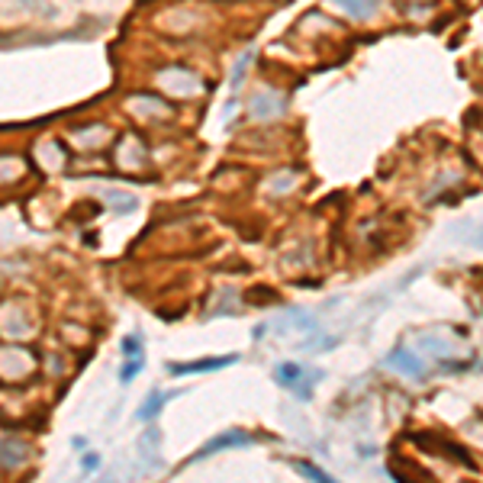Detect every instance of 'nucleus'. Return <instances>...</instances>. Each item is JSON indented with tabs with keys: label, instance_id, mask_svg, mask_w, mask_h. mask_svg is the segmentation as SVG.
Wrapping results in <instances>:
<instances>
[{
	"label": "nucleus",
	"instance_id": "nucleus-12",
	"mask_svg": "<svg viewBox=\"0 0 483 483\" xmlns=\"http://www.w3.org/2000/svg\"><path fill=\"white\" fill-rule=\"evenodd\" d=\"M470 242H474V245H480V249H483V219H480V223H474V233H470Z\"/></svg>",
	"mask_w": 483,
	"mask_h": 483
},
{
	"label": "nucleus",
	"instance_id": "nucleus-3",
	"mask_svg": "<svg viewBox=\"0 0 483 483\" xmlns=\"http://www.w3.org/2000/svg\"><path fill=\"white\" fill-rule=\"evenodd\" d=\"M274 380L281 386H290L300 400H309V386L303 384V368L300 364H281V368L274 370Z\"/></svg>",
	"mask_w": 483,
	"mask_h": 483
},
{
	"label": "nucleus",
	"instance_id": "nucleus-10",
	"mask_svg": "<svg viewBox=\"0 0 483 483\" xmlns=\"http://www.w3.org/2000/svg\"><path fill=\"white\" fill-rule=\"evenodd\" d=\"M139 352H142V335L123 338V354H126V358H139Z\"/></svg>",
	"mask_w": 483,
	"mask_h": 483
},
{
	"label": "nucleus",
	"instance_id": "nucleus-11",
	"mask_svg": "<svg viewBox=\"0 0 483 483\" xmlns=\"http://www.w3.org/2000/svg\"><path fill=\"white\" fill-rule=\"evenodd\" d=\"M80 467H84V470H97V467H100V458H97L94 451H90V454H84V461H80Z\"/></svg>",
	"mask_w": 483,
	"mask_h": 483
},
{
	"label": "nucleus",
	"instance_id": "nucleus-1",
	"mask_svg": "<svg viewBox=\"0 0 483 483\" xmlns=\"http://www.w3.org/2000/svg\"><path fill=\"white\" fill-rule=\"evenodd\" d=\"M255 438H251L249 432H242V428H229V432H223V435H216V438H209L207 445H203L193 458H187V464H193V461H207V458H213L216 451H225V448H245V445H251Z\"/></svg>",
	"mask_w": 483,
	"mask_h": 483
},
{
	"label": "nucleus",
	"instance_id": "nucleus-5",
	"mask_svg": "<svg viewBox=\"0 0 483 483\" xmlns=\"http://www.w3.org/2000/svg\"><path fill=\"white\" fill-rule=\"evenodd\" d=\"M174 396H177V390H174V394H152V396H148V402L139 410V419H142V422H152V419L165 410V402L174 400Z\"/></svg>",
	"mask_w": 483,
	"mask_h": 483
},
{
	"label": "nucleus",
	"instance_id": "nucleus-8",
	"mask_svg": "<svg viewBox=\"0 0 483 483\" xmlns=\"http://www.w3.org/2000/svg\"><path fill=\"white\" fill-rule=\"evenodd\" d=\"M300 470V474H306V477H313V480H322V483H329L332 477L326 474V470H319V467H313V464H306V461H297V464H293Z\"/></svg>",
	"mask_w": 483,
	"mask_h": 483
},
{
	"label": "nucleus",
	"instance_id": "nucleus-6",
	"mask_svg": "<svg viewBox=\"0 0 483 483\" xmlns=\"http://www.w3.org/2000/svg\"><path fill=\"white\" fill-rule=\"evenodd\" d=\"M338 4L352 16H358V20H368V16L374 13V7H377V0H338Z\"/></svg>",
	"mask_w": 483,
	"mask_h": 483
},
{
	"label": "nucleus",
	"instance_id": "nucleus-2",
	"mask_svg": "<svg viewBox=\"0 0 483 483\" xmlns=\"http://www.w3.org/2000/svg\"><path fill=\"white\" fill-rule=\"evenodd\" d=\"M239 361V354H225V358H203V361H191V364H171V374L174 377H184V374H203V370H219L229 368V364Z\"/></svg>",
	"mask_w": 483,
	"mask_h": 483
},
{
	"label": "nucleus",
	"instance_id": "nucleus-4",
	"mask_svg": "<svg viewBox=\"0 0 483 483\" xmlns=\"http://www.w3.org/2000/svg\"><path fill=\"white\" fill-rule=\"evenodd\" d=\"M386 364H390V368L406 370V374H422V370H426V364L419 361L412 352H406V348H394V352L386 354Z\"/></svg>",
	"mask_w": 483,
	"mask_h": 483
},
{
	"label": "nucleus",
	"instance_id": "nucleus-7",
	"mask_svg": "<svg viewBox=\"0 0 483 483\" xmlns=\"http://www.w3.org/2000/svg\"><path fill=\"white\" fill-rule=\"evenodd\" d=\"M142 368H145V358L139 354V358H132V361H129L126 368L120 370V380H123V384H132V377H136V374H139Z\"/></svg>",
	"mask_w": 483,
	"mask_h": 483
},
{
	"label": "nucleus",
	"instance_id": "nucleus-9",
	"mask_svg": "<svg viewBox=\"0 0 483 483\" xmlns=\"http://www.w3.org/2000/svg\"><path fill=\"white\" fill-rule=\"evenodd\" d=\"M251 58H255V48H249V52L239 58V64H235V72H233V88H239L242 84V74H245V68H249Z\"/></svg>",
	"mask_w": 483,
	"mask_h": 483
}]
</instances>
